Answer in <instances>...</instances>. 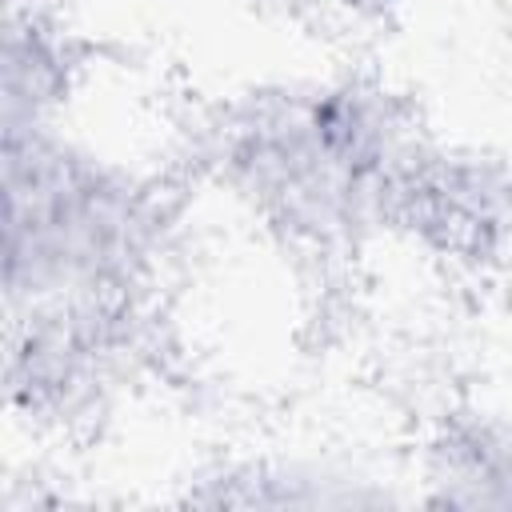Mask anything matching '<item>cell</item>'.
Masks as SVG:
<instances>
[{
	"instance_id": "8",
	"label": "cell",
	"mask_w": 512,
	"mask_h": 512,
	"mask_svg": "<svg viewBox=\"0 0 512 512\" xmlns=\"http://www.w3.org/2000/svg\"><path fill=\"white\" fill-rule=\"evenodd\" d=\"M348 4H364V8H388V4H396V0H348Z\"/></svg>"
},
{
	"instance_id": "5",
	"label": "cell",
	"mask_w": 512,
	"mask_h": 512,
	"mask_svg": "<svg viewBox=\"0 0 512 512\" xmlns=\"http://www.w3.org/2000/svg\"><path fill=\"white\" fill-rule=\"evenodd\" d=\"M84 56L64 20L40 0H8L0 28V128H56L76 100ZM0 132V136H4Z\"/></svg>"
},
{
	"instance_id": "4",
	"label": "cell",
	"mask_w": 512,
	"mask_h": 512,
	"mask_svg": "<svg viewBox=\"0 0 512 512\" xmlns=\"http://www.w3.org/2000/svg\"><path fill=\"white\" fill-rule=\"evenodd\" d=\"M392 232L448 264L476 272L508 260L512 156L424 136L404 172Z\"/></svg>"
},
{
	"instance_id": "6",
	"label": "cell",
	"mask_w": 512,
	"mask_h": 512,
	"mask_svg": "<svg viewBox=\"0 0 512 512\" xmlns=\"http://www.w3.org/2000/svg\"><path fill=\"white\" fill-rule=\"evenodd\" d=\"M188 500L224 508H360L388 504L396 496L328 456L256 452L212 464L204 476H196Z\"/></svg>"
},
{
	"instance_id": "7",
	"label": "cell",
	"mask_w": 512,
	"mask_h": 512,
	"mask_svg": "<svg viewBox=\"0 0 512 512\" xmlns=\"http://www.w3.org/2000/svg\"><path fill=\"white\" fill-rule=\"evenodd\" d=\"M416 480L424 504L512 512V416L492 408L444 412L420 444Z\"/></svg>"
},
{
	"instance_id": "2",
	"label": "cell",
	"mask_w": 512,
	"mask_h": 512,
	"mask_svg": "<svg viewBox=\"0 0 512 512\" xmlns=\"http://www.w3.org/2000/svg\"><path fill=\"white\" fill-rule=\"evenodd\" d=\"M0 192L4 308L152 304L176 244V204L156 172L56 124L4 132Z\"/></svg>"
},
{
	"instance_id": "1",
	"label": "cell",
	"mask_w": 512,
	"mask_h": 512,
	"mask_svg": "<svg viewBox=\"0 0 512 512\" xmlns=\"http://www.w3.org/2000/svg\"><path fill=\"white\" fill-rule=\"evenodd\" d=\"M424 136L376 76H292L224 96L196 132V164L284 252L340 260L392 232Z\"/></svg>"
},
{
	"instance_id": "3",
	"label": "cell",
	"mask_w": 512,
	"mask_h": 512,
	"mask_svg": "<svg viewBox=\"0 0 512 512\" xmlns=\"http://www.w3.org/2000/svg\"><path fill=\"white\" fill-rule=\"evenodd\" d=\"M144 300H48L4 308L8 412L32 428L100 416L152 352Z\"/></svg>"
}]
</instances>
